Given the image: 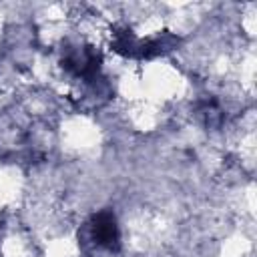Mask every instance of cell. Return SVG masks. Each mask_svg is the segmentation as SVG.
Returning <instances> with one entry per match:
<instances>
[{
	"label": "cell",
	"mask_w": 257,
	"mask_h": 257,
	"mask_svg": "<svg viewBox=\"0 0 257 257\" xmlns=\"http://www.w3.org/2000/svg\"><path fill=\"white\" fill-rule=\"evenodd\" d=\"M90 237L96 247L106 251H118L120 247V231L116 219L110 211H98L90 221Z\"/></svg>",
	"instance_id": "1"
}]
</instances>
